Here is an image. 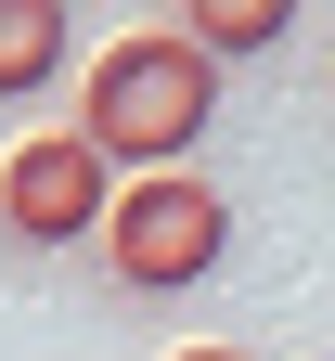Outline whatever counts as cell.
I'll list each match as a JSON object with an SVG mask.
<instances>
[{"label":"cell","instance_id":"cell-4","mask_svg":"<svg viewBox=\"0 0 335 361\" xmlns=\"http://www.w3.org/2000/svg\"><path fill=\"white\" fill-rule=\"evenodd\" d=\"M284 26H297V0H181V39H194L207 65H245V52H284Z\"/></svg>","mask_w":335,"mask_h":361},{"label":"cell","instance_id":"cell-1","mask_svg":"<svg viewBox=\"0 0 335 361\" xmlns=\"http://www.w3.org/2000/svg\"><path fill=\"white\" fill-rule=\"evenodd\" d=\"M207 116H219V65H207L181 26H129V39H104L90 78H78V142L104 155L116 180H129V168H194Z\"/></svg>","mask_w":335,"mask_h":361},{"label":"cell","instance_id":"cell-5","mask_svg":"<svg viewBox=\"0 0 335 361\" xmlns=\"http://www.w3.org/2000/svg\"><path fill=\"white\" fill-rule=\"evenodd\" d=\"M65 78V0H0V104Z\"/></svg>","mask_w":335,"mask_h":361},{"label":"cell","instance_id":"cell-3","mask_svg":"<svg viewBox=\"0 0 335 361\" xmlns=\"http://www.w3.org/2000/svg\"><path fill=\"white\" fill-rule=\"evenodd\" d=\"M116 207V168L78 142V129H39V142L0 155V233L13 245H90Z\"/></svg>","mask_w":335,"mask_h":361},{"label":"cell","instance_id":"cell-6","mask_svg":"<svg viewBox=\"0 0 335 361\" xmlns=\"http://www.w3.org/2000/svg\"><path fill=\"white\" fill-rule=\"evenodd\" d=\"M168 361H245V348H168Z\"/></svg>","mask_w":335,"mask_h":361},{"label":"cell","instance_id":"cell-2","mask_svg":"<svg viewBox=\"0 0 335 361\" xmlns=\"http://www.w3.org/2000/svg\"><path fill=\"white\" fill-rule=\"evenodd\" d=\"M90 245H104V271H116L129 297L207 284V271L232 258V194H219V180H194V168H129Z\"/></svg>","mask_w":335,"mask_h":361}]
</instances>
